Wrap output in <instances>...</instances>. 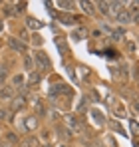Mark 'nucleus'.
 <instances>
[{
    "mask_svg": "<svg viewBox=\"0 0 139 147\" xmlns=\"http://www.w3.org/2000/svg\"><path fill=\"white\" fill-rule=\"evenodd\" d=\"M36 64H38L40 68H44V70H50V60H48V56L44 52L36 54Z\"/></svg>",
    "mask_w": 139,
    "mask_h": 147,
    "instance_id": "f257e3e1",
    "label": "nucleus"
},
{
    "mask_svg": "<svg viewBox=\"0 0 139 147\" xmlns=\"http://www.w3.org/2000/svg\"><path fill=\"white\" fill-rule=\"evenodd\" d=\"M121 8H123V4H121V2H109V10H107V14L117 16V14L121 12Z\"/></svg>",
    "mask_w": 139,
    "mask_h": 147,
    "instance_id": "f03ea898",
    "label": "nucleus"
},
{
    "mask_svg": "<svg viewBox=\"0 0 139 147\" xmlns=\"http://www.w3.org/2000/svg\"><path fill=\"white\" fill-rule=\"evenodd\" d=\"M117 22H121V24H131V14H129V12H119V14H117Z\"/></svg>",
    "mask_w": 139,
    "mask_h": 147,
    "instance_id": "7ed1b4c3",
    "label": "nucleus"
},
{
    "mask_svg": "<svg viewBox=\"0 0 139 147\" xmlns=\"http://www.w3.org/2000/svg\"><path fill=\"white\" fill-rule=\"evenodd\" d=\"M12 94H14L12 88H0V99H10Z\"/></svg>",
    "mask_w": 139,
    "mask_h": 147,
    "instance_id": "20e7f679",
    "label": "nucleus"
},
{
    "mask_svg": "<svg viewBox=\"0 0 139 147\" xmlns=\"http://www.w3.org/2000/svg\"><path fill=\"white\" fill-rule=\"evenodd\" d=\"M24 127H26V129H30V131H32V129H36V127H38V119H36V117H28V119L24 121Z\"/></svg>",
    "mask_w": 139,
    "mask_h": 147,
    "instance_id": "39448f33",
    "label": "nucleus"
},
{
    "mask_svg": "<svg viewBox=\"0 0 139 147\" xmlns=\"http://www.w3.org/2000/svg\"><path fill=\"white\" fill-rule=\"evenodd\" d=\"M20 147H38V139L36 137H28V139H24Z\"/></svg>",
    "mask_w": 139,
    "mask_h": 147,
    "instance_id": "423d86ee",
    "label": "nucleus"
},
{
    "mask_svg": "<svg viewBox=\"0 0 139 147\" xmlns=\"http://www.w3.org/2000/svg\"><path fill=\"white\" fill-rule=\"evenodd\" d=\"M28 28H30V30H40V28H42V22L36 20V18H28Z\"/></svg>",
    "mask_w": 139,
    "mask_h": 147,
    "instance_id": "0eeeda50",
    "label": "nucleus"
},
{
    "mask_svg": "<svg viewBox=\"0 0 139 147\" xmlns=\"http://www.w3.org/2000/svg\"><path fill=\"white\" fill-rule=\"evenodd\" d=\"M24 103H26V101H24V98H16L14 101H12V111H18V109H22Z\"/></svg>",
    "mask_w": 139,
    "mask_h": 147,
    "instance_id": "6e6552de",
    "label": "nucleus"
},
{
    "mask_svg": "<svg viewBox=\"0 0 139 147\" xmlns=\"http://www.w3.org/2000/svg\"><path fill=\"white\" fill-rule=\"evenodd\" d=\"M10 46H12L14 50H18V52H26V48H24V46L18 42V40H16V38H10Z\"/></svg>",
    "mask_w": 139,
    "mask_h": 147,
    "instance_id": "1a4fd4ad",
    "label": "nucleus"
},
{
    "mask_svg": "<svg viewBox=\"0 0 139 147\" xmlns=\"http://www.w3.org/2000/svg\"><path fill=\"white\" fill-rule=\"evenodd\" d=\"M80 6H82L84 12H88V14H92V12H93V4H92V2H80Z\"/></svg>",
    "mask_w": 139,
    "mask_h": 147,
    "instance_id": "9d476101",
    "label": "nucleus"
},
{
    "mask_svg": "<svg viewBox=\"0 0 139 147\" xmlns=\"http://www.w3.org/2000/svg\"><path fill=\"white\" fill-rule=\"evenodd\" d=\"M38 82H40V74L32 72V74H30V84H38Z\"/></svg>",
    "mask_w": 139,
    "mask_h": 147,
    "instance_id": "9b49d317",
    "label": "nucleus"
},
{
    "mask_svg": "<svg viewBox=\"0 0 139 147\" xmlns=\"http://www.w3.org/2000/svg\"><path fill=\"white\" fill-rule=\"evenodd\" d=\"M99 8H101L103 14H107V10H109V2H99Z\"/></svg>",
    "mask_w": 139,
    "mask_h": 147,
    "instance_id": "f8f14e48",
    "label": "nucleus"
},
{
    "mask_svg": "<svg viewBox=\"0 0 139 147\" xmlns=\"http://www.w3.org/2000/svg\"><path fill=\"white\" fill-rule=\"evenodd\" d=\"M115 115H117V117H119V115H121V117L125 115V109H123V105H117V107H115Z\"/></svg>",
    "mask_w": 139,
    "mask_h": 147,
    "instance_id": "ddd939ff",
    "label": "nucleus"
},
{
    "mask_svg": "<svg viewBox=\"0 0 139 147\" xmlns=\"http://www.w3.org/2000/svg\"><path fill=\"white\" fill-rule=\"evenodd\" d=\"M58 6H62V8H66V10H70V8H72L74 4H72V2H58Z\"/></svg>",
    "mask_w": 139,
    "mask_h": 147,
    "instance_id": "4468645a",
    "label": "nucleus"
},
{
    "mask_svg": "<svg viewBox=\"0 0 139 147\" xmlns=\"http://www.w3.org/2000/svg\"><path fill=\"white\" fill-rule=\"evenodd\" d=\"M131 131H133L135 135H139V125H137L135 121H131Z\"/></svg>",
    "mask_w": 139,
    "mask_h": 147,
    "instance_id": "2eb2a0df",
    "label": "nucleus"
},
{
    "mask_svg": "<svg viewBox=\"0 0 139 147\" xmlns=\"http://www.w3.org/2000/svg\"><path fill=\"white\" fill-rule=\"evenodd\" d=\"M4 78H6V72H4V70H0V84L4 82Z\"/></svg>",
    "mask_w": 139,
    "mask_h": 147,
    "instance_id": "dca6fc26",
    "label": "nucleus"
},
{
    "mask_svg": "<svg viewBox=\"0 0 139 147\" xmlns=\"http://www.w3.org/2000/svg\"><path fill=\"white\" fill-rule=\"evenodd\" d=\"M4 12L6 14H12V6H4Z\"/></svg>",
    "mask_w": 139,
    "mask_h": 147,
    "instance_id": "f3484780",
    "label": "nucleus"
},
{
    "mask_svg": "<svg viewBox=\"0 0 139 147\" xmlns=\"http://www.w3.org/2000/svg\"><path fill=\"white\" fill-rule=\"evenodd\" d=\"M135 80H137V82H139V68H137V70H135Z\"/></svg>",
    "mask_w": 139,
    "mask_h": 147,
    "instance_id": "a211bd4d",
    "label": "nucleus"
},
{
    "mask_svg": "<svg viewBox=\"0 0 139 147\" xmlns=\"http://www.w3.org/2000/svg\"><path fill=\"white\" fill-rule=\"evenodd\" d=\"M133 107H135V111H139V103H135V105H133Z\"/></svg>",
    "mask_w": 139,
    "mask_h": 147,
    "instance_id": "6ab92c4d",
    "label": "nucleus"
}]
</instances>
